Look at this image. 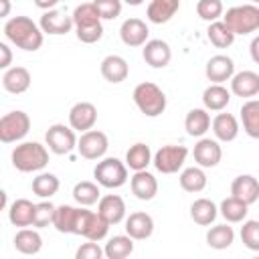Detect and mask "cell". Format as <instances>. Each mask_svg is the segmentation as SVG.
<instances>
[{
    "instance_id": "74e56055",
    "label": "cell",
    "mask_w": 259,
    "mask_h": 259,
    "mask_svg": "<svg viewBox=\"0 0 259 259\" xmlns=\"http://www.w3.org/2000/svg\"><path fill=\"white\" fill-rule=\"evenodd\" d=\"M103 251L107 259H125L134 253V239L130 235H115L105 243Z\"/></svg>"
},
{
    "instance_id": "1f68e13d",
    "label": "cell",
    "mask_w": 259,
    "mask_h": 259,
    "mask_svg": "<svg viewBox=\"0 0 259 259\" xmlns=\"http://www.w3.org/2000/svg\"><path fill=\"white\" fill-rule=\"evenodd\" d=\"M217 217H219V206L210 198H196L190 204V219L200 227H208L210 223H214Z\"/></svg>"
},
{
    "instance_id": "bcb514c9",
    "label": "cell",
    "mask_w": 259,
    "mask_h": 259,
    "mask_svg": "<svg viewBox=\"0 0 259 259\" xmlns=\"http://www.w3.org/2000/svg\"><path fill=\"white\" fill-rule=\"evenodd\" d=\"M75 257L77 259H101V257H105V251H103V247L97 245V241H89L77 249Z\"/></svg>"
},
{
    "instance_id": "3957f363",
    "label": "cell",
    "mask_w": 259,
    "mask_h": 259,
    "mask_svg": "<svg viewBox=\"0 0 259 259\" xmlns=\"http://www.w3.org/2000/svg\"><path fill=\"white\" fill-rule=\"evenodd\" d=\"M10 160L18 172H40L49 164V150L40 142H22L12 150Z\"/></svg>"
},
{
    "instance_id": "f5cc1de1",
    "label": "cell",
    "mask_w": 259,
    "mask_h": 259,
    "mask_svg": "<svg viewBox=\"0 0 259 259\" xmlns=\"http://www.w3.org/2000/svg\"><path fill=\"white\" fill-rule=\"evenodd\" d=\"M251 4H259V0H251Z\"/></svg>"
},
{
    "instance_id": "7a4b0ae2",
    "label": "cell",
    "mask_w": 259,
    "mask_h": 259,
    "mask_svg": "<svg viewBox=\"0 0 259 259\" xmlns=\"http://www.w3.org/2000/svg\"><path fill=\"white\" fill-rule=\"evenodd\" d=\"M101 16L95 8L93 2H83L73 10V22H75V32L77 38L85 45H93L101 40L103 36V24Z\"/></svg>"
},
{
    "instance_id": "ac0fdd59",
    "label": "cell",
    "mask_w": 259,
    "mask_h": 259,
    "mask_svg": "<svg viewBox=\"0 0 259 259\" xmlns=\"http://www.w3.org/2000/svg\"><path fill=\"white\" fill-rule=\"evenodd\" d=\"M204 75L210 83H225L231 81V77L235 75V63L229 55H214L206 61L204 67Z\"/></svg>"
},
{
    "instance_id": "44dd1931",
    "label": "cell",
    "mask_w": 259,
    "mask_h": 259,
    "mask_svg": "<svg viewBox=\"0 0 259 259\" xmlns=\"http://www.w3.org/2000/svg\"><path fill=\"white\" fill-rule=\"evenodd\" d=\"M130 188L138 200H152L158 194V180L148 170H138L130 178Z\"/></svg>"
},
{
    "instance_id": "7bdbcfd3",
    "label": "cell",
    "mask_w": 259,
    "mask_h": 259,
    "mask_svg": "<svg viewBox=\"0 0 259 259\" xmlns=\"http://www.w3.org/2000/svg\"><path fill=\"white\" fill-rule=\"evenodd\" d=\"M241 241L249 251H259V221H243Z\"/></svg>"
},
{
    "instance_id": "277c9868",
    "label": "cell",
    "mask_w": 259,
    "mask_h": 259,
    "mask_svg": "<svg viewBox=\"0 0 259 259\" xmlns=\"http://www.w3.org/2000/svg\"><path fill=\"white\" fill-rule=\"evenodd\" d=\"M134 103L146 117H158L166 109V93L152 81L138 83L134 87Z\"/></svg>"
},
{
    "instance_id": "681fc988",
    "label": "cell",
    "mask_w": 259,
    "mask_h": 259,
    "mask_svg": "<svg viewBox=\"0 0 259 259\" xmlns=\"http://www.w3.org/2000/svg\"><path fill=\"white\" fill-rule=\"evenodd\" d=\"M59 2H65V0H34V4H36L40 10H51V8H55Z\"/></svg>"
},
{
    "instance_id": "ffe728a7",
    "label": "cell",
    "mask_w": 259,
    "mask_h": 259,
    "mask_svg": "<svg viewBox=\"0 0 259 259\" xmlns=\"http://www.w3.org/2000/svg\"><path fill=\"white\" fill-rule=\"evenodd\" d=\"M231 93L237 97L251 99L259 95V73L255 71H239L231 77Z\"/></svg>"
},
{
    "instance_id": "e0dca14e",
    "label": "cell",
    "mask_w": 259,
    "mask_h": 259,
    "mask_svg": "<svg viewBox=\"0 0 259 259\" xmlns=\"http://www.w3.org/2000/svg\"><path fill=\"white\" fill-rule=\"evenodd\" d=\"M142 57H144V61H146L150 67H154V69H164V67L170 63V59H172V49H170V45H168L166 40H162V38H152V40H148V42L144 45Z\"/></svg>"
},
{
    "instance_id": "603a6c76",
    "label": "cell",
    "mask_w": 259,
    "mask_h": 259,
    "mask_svg": "<svg viewBox=\"0 0 259 259\" xmlns=\"http://www.w3.org/2000/svg\"><path fill=\"white\" fill-rule=\"evenodd\" d=\"M125 202L119 194H105L99 198L97 202V212L109 223V225H117L125 219Z\"/></svg>"
},
{
    "instance_id": "f907efd6",
    "label": "cell",
    "mask_w": 259,
    "mask_h": 259,
    "mask_svg": "<svg viewBox=\"0 0 259 259\" xmlns=\"http://www.w3.org/2000/svg\"><path fill=\"white\" fill-rule=\"evenodd\" d=\"M0 4H2V10H0V16H2V18H6V16L10 14V0H0Z\"/></svg>"
},
{
    "instance_id": "ee69618b",
    "label": "cell",
    "mask_w": 259,
    "mask_h": 259,
    "mask_svg": "<svg viewBox=\"0 0 259 259\" xmlns=\"http://www.w3.org/2000/svg\"><path fill=\"white\" fill-rule=\"evenodd\" d=\"M55 210H57V206H55L51 200L36 202V210H34V223H32V227L42 229V227L53 225V221H55Z\"/></svg>"
},
{
    "instance_id": "4fadbf2b",
    "label": "cell",
    "mask_w": 259,
    "mask_h": 259,
    "mask_svg": "<svg viewBox=\"0 0 259 259\" xmlns=\"http://www.w3.org/2000/svg\"><path fill=\"white\" fill-rule=\"evenodd\" d=\"M97 121V107L91 101H79L69 109V125L75 132H87L93 130Z\"/></svg>"
},
{
    "instance_id": "5bb4252c",
    "label": "cell",
    "mask_w": 259,
    "mask_h": 259,
    "mask_svg": "<svg viewBox=\"0 0 259 259\" xmlns=\"http://www.w3.org/2000/svg\"><path fill=\"white\" fill-rule=\"evenodd\" d=\"M192 156H194V162L198 166H202V168H214L221 162V158H223V148H221L219 140L200 138L194 144Z\"/></svg>"
},
{
    "instance_id": "f35d334b",
    "label": "cell",
    "mask_w": 259,
    "mask_h": 259,
    "mask_svg": "<svg viewBox=\"0 0 259 259\" xmlns=\"http://www.w3.org/2000/svg\"><path fill=\"white\" fill-rule=\"evenodd\" d=\"M206 36L208 40L217 47V49H227L235 42V32L225 24V20H214V22H208V28H206Z\"/></svg>"
},
{
    "instance_id": "30bf717a",
    "label": "cell",
    "mask_w": 259,
    "mask_h": 259,
    "mask_svg": "<svg viewBox=\"0 0 259 259\" xmlns=\"http://www.w3.org/2000/svg\"><path fill=\"white\" fill-rule=\"evenodd\" d=\"M109 148V140L103 132L99 130H87L81 134L77 142V152L85 160H101Z\"/></svg>"
},
{
    "instance_id": "f546056e",
    "label": "cell",
    "mask_w": 259,
    "mask_h": 259,
    "mask_svg": "<svg viewBox=\"0 0 259 259\" xmlns=\"http://www.w3.org/2000/svg\"><path fill=\"white\" fill-rule=\"evenodd\" d=\"M14 249L22 255H36L42 249V237L36 229H28L22 227L16 235H14Z\"/></svg>"
},
{
    "instance_id": "4dcf8cb0",
    "label": "cell",
    "mask_w": 259,
    "mask_h": 259,
    "mask_svg": "<svg viewBox=\"0 0 259 259\" xmlns=\"http://www.w3.org/2000/svg\"><path fill=\"white\" fill-rule=\"evenodd\" d=\"M180 8V0H152L146 8V16L154 24L168 22Z\"/></svg>"
},
{
    "instance_id": "60d3db41",
    "label": "cell",
    "mask_w": 259,
    "mask_h": 259,
    "mask_svg": "<svg viewBox=\"0 0 259 259\" xmlns=\"http://www.w3.org/2000/svg\"><path fill=\"white\" fill-rule=\"evenodd\" d=\"M73 198H75V202L81 204V206H91V204L99 202V198H101L99 184H97V182H89V180L77 182V184L73 186Z\"/></svg>"
},
{
    "instance_id": "cb8c5ba5",
    "label": "cell",
    "mask_w": 259,
    "mask_h": 259,
    "mask_svg": "<svg viewBox=\"0 0 259 259\" xmlns=\"http://www.w3.org/2000/svg\"><path fill=\"white\" fill-rule=\"evenodd\" d=\"M231 194L247 204H253L259 200V180L251 174H241L231 182Z\"/></svg>"
},
{
    "instance_id": "d590c367",
    "label": "cell",
    "mask_w": 259,
    "mask_h": 259,
    "mask_svg": "<svg viewBox=\"0 0 259 259\" xmlns=\"http://www.w3.org/2000/svg\"><path fill=\"white\" fill-rule=\"evenodd\" d=\"M247 212H249V204L243 202L241 198L233 196V194L229 198H225L221 202V206H219V214L227 223H243L247 219Z\"/></svg>"
},
{
    "instance_id": "2e32d148",
    "label": "cell",
    "mask_w": 259,
    "mask_h": 259,
    "mask_svg": "<svg viewBox=\"0 0 259 259\" xmlns=\"http://www.w3.org/2000/svg\"><path fill=\"white\" fill-rule=\"evenodd\" d=\"M81 212L83 206H71V204H61L55 210V221L53 227L59 233H67V235H77L79 231V221H81Z\"/></svg>"
},
{
    "instance_id": "816d5d0a",
    "label": "cell",
    "mask_w": 259,
    "mask_h": 259,
    "mask_svg": "<svg viewBox=\"0 0 259 259\" xmlns=\"http://www.w3.org/2000/svg\"><path fill=\"white\" fill-rule=\"evenodd\" d=\"M125 4H130V6H140V4H144V0H123Z\"/></svg>"
},
{
    "instance_id": "ab89813d",
    "label": "cell",
    "mask_w": 259,
    "mask_h": 259,
    "mask_svg": "<svg viewBox=\"0 0 259 259\" xmlns=\"http://www.w3.org/2000/svg\"><path fill=\"white\" fill-rule=\"evenodd\" d=\"M59 186H61V182H59V178L53 172H40V174H36L32 178V184H30L32 192L36 196H40V198L55 196L59 192Z\"/></svg>"
},
{
    "instance_id": "ba28073f",
    "label": "cell",
    "mask_w": 259,
    "mask_h": 259,
    "mask_svg": "<svg viewBox=\"0 0 259 259\" xmlns=\"http://www.w3.org/2000/svg\"><path fill=\"white\" fill-rule=\"evenodd\" d=\"M45 142H47V146L53 154L65 156V154H71L77 148L79 138L75 136V130L71 125L53 123V125H49L47 134H45Z\"/></svg>"
},
{
    "instance_id": "d6986e66",
    "label": "cell",
    "mask_w": 259,
    "mask_h": 259,
    "mask_svg": "<svg viewBox=\"0 0 259 259\" xmlns=\"http://www.w3.org/2000/svg\"><path fill=\"white\" fill-rule=\"evenodd\" d=\"M125 233L134 241H146L154 233V219L144 210H136L125 219Z\"/></svg>"
},
{
    "instance_id": "7dc6e473",
    "label": "cell",
    "mask_w": 259,
    "mask_h": 259,
    "mask_svg": "<svg viewBox=\"0 0 259 259\" xmlns=\"http://www.w3.org/2000/svg\"><path fill=\"white\" fill-rule=\"evenodd\" d=\"M0 55H2V59H0V69H10V63H12V51H10V47L6 45V42H0Z\"/></svg>"
},
{
    "instance_id": "d4e9b609",
    "label": "cell",
    "mask_w": 259,
    "mask_h": 259,
    "mask_svg": "<svg viewBox=\"0 0 259 259\" xmlns=\"http://www.w3.org/2000/svg\"><path fill=\"white\" fill-rule=\"evenodd\" d=\"M34 210L36 204L28 198H16L10 206H8V221L14 227H32L34 223Z\"/></svg>"
},
{
    "instance_id": "836d02e7",
    "label": "cell",
    "mask_w": 259,
    "mask_h": 259,
    "mask_svg": "<svg viewBox=\"0 0 259 259\" xmlns=\"http://www.w3.org/2000/svg\"><path fill=\"white\" fill-rule=\"evenodd\" d=\"M178 182L182 186V190L186 192H202L206 188V174H204V168L202 166H190V168H184L178 176Z\"/></svg>"
},
{
    "instance_id": "6da1fadb",
    "label": "cell",
    "mask_w": 259,
    "mask_h": 259,
    "mask_svg": "<svg viewBox=\"0 0 259 259\" xmlns=\"http://www.w3.org/2000/svg\"><path fill=\"white\" fill-rule=\"evenodd\" d=\"M4 36L22 51H38L45 40L40 24L28 16H12L4 22Z\"/></svg>"
},
{
    "instance_id": "484cf974",
    "label": "cell",
    "mask_w": 259,
    "mask_h": 259,
    "mask_svg": "<svg viewBox=\"0 0 259 259\" xmlns=\"http://www.w3.org/2000/svg\"><path fill=\"white\" fill-rule=\"evenodd\" d=\"M101 75H103V79L105 81H109V83H121V81H125L127 79V75H130V65H127V61L123 59V57H119V55H107L103 61H101Z\"/></svg>"
},
{
    "instance_id": "7c38bea8",
    "label": "cell",
    "mask_w": 259,
    "mask_h": 259,
    "mask_svg": "<svg viewBox=\"0 0 259 259\" xmlns=\"http://www.w3.org/2000/svg\"><path fill=\"white\" fill-rule=\"evenodd\" d=\"M38 24H40V28H42L45 34H53V36L67 34V32H71V28L75 26L73 16H69V14L63 12V10H55V8L45 10V14L40 16Z\"/></svg>"
},
{
    "instance_id": "8fae6325",
    "label": "cell",
    "mask_w": 259,
    "mask_h": 259,
    "mask_svg": "<svg viewBox=\"0 0 259 259\" xmlns=\"http://www.w3.org/2000/svg\"><path fill=\"white\" fill-rule=\"evenodd\" d=\"M109 227H111V225H109L99 212H93V210H89L87 206H83L77 235H79V237H85L87 241H97V243H99L101 239L107 237Z\"/></svg>"
},
{
    "instance_id": "83f0119b",
    "label": "cell",
    "mask_w": 259,
    "mask_h": 259,
    "mask_svg": "<svg viewBox=\"0 0 259 259\" xmlns=\"http://www.w3.org/2000/svg\"><path fill=\"white\" fill-rule=\"evenodd\" d=\"M202 103L208 111H223L231 103V89H227L223 83H210L202 91Z\"/></svg>"
},
{
    "instance_id": "d6a6232c",
    "label": "cell",
    "mask_w": 259,
    "mask_h": 259,
    "mask_svg": "<svg viewBox=\"0 0 259 259\" xmlns=\"http://www.w3.org/2000/svg\"><path fill=\"white\" fill-rule=\"evenodd\" d=\"M152 160H154V154H152L150 146L144 144V142H138V144L130 146V150L125 152V164H127V168L134 170V172L146 170V168L152 164Z\"/></svg>"
},
{
    "instance_id": "9c48e42d",
    "label": "cell",
    "mask_w": 259,
    "mask_h": 259,
    "mask_svg": "<svg viewBox=\"0 0 259 259\" xmlns=\"http://www.w3.org/2000/svg\"><path fill=\"white\" fill-rule=\"evenodd\" d=\"M186 156H188V148H186V146L166 144V146H162V148L154 154L152 164H154L156 170L162 172V174H174V172H178V170L184 166Z\"/></svg>"
},
{
    "instance_id": "9a60e30c",
    "label": "cell",
    "mask_w": 259,
    "mask_h": 259,
    "mask_svg": "<svg viewBox=\"0 0 259 259\" xmlns=\"http://www.w3.org/2000/svg\"><path fill=\"white\" fill-rule=\"evenodd\" d=\"M148 24L142 18H125L119 26V38L125 47H144L148 42Z\"/></svg>"
},
{
    "instance_id": "8d00e7d4",
    "label": "cell",
    "mask_w": 259,
    "mask_h": 259,
    "mask_svg": "<svg viewBox=\"0 0 259 259\" xmlns=\"http://www.w3.org/2000/svg\"><path fill=\"white\" fill-rule=\"evenodd\" d=\"M233 241H235V231L227 223L225 225H214L206 231V245L210 249H217V251L229 249L233 245Z\"/></svg>"
},
{
    "instance_id": "b9f144b4",
    "label": "cell",
    "mask_w": 259,
    "mask_h": 259,
    "mask_svg": "<svg viewBox=\"0 0 259 259\" xmlns=\"http://www.w3.org/2000/svg\"><path fill=\"white\" fill-rule=\"evenodd\" d=\"M196 14L206 22H214V20L223 18L225 6L221 0H198L196 2Z\"/></svg>"
},
{
    "instance_id": "4316f807",
    "label": "cell",
    "mask_w": 259,
    "mask_h": 259,
    "mask_svg": "<svg viewBox=\"0 0 259 259\" xmlns=\"http://www.w3.org/2000/svg\"><path fill=\"white\" fill-rule=\"evenodd\" d=\"M210 113L206 107H194L184 117V130L192 138H202L210 130Z\"/></svg>"
},
{
    "instance_id": "5b68a950",
    "label": "cell",
    "mask_w": 259,
    "mask_h": 259,
    "mask_svg": "<svg viewBox=\"0 0 259 259\" xmlns=\"http://www.w3.org/2000/svg\"><path fill=\"white\" fill-rule=\"evenodd\" d=\"M223 20L235 34H251L259 30V6L257 4L233 6L223 14Z\"/></svg>"
},
{
    "instance_id": "52a82bcc",
    "label": "cell",
    "mask_w": 259,
    "mask_h": 259,
    "mask_svg": "<svg viewBox=\"0 0 259 259\" xmlns=\"http://www.w3.org/2000/svg\"><path fill=\"white\" fill-rule=\"evenodd\" d=\"M28 132H30V117L26 111L14 109L0 117V142L2 144L20 142Z\"/></svg>"
},
{
    "instance_id": "7402d4cb",
    "label": "cell",
    "mask_w": 259,
    "mask_h": 259,
    "mask_svg": "<svg viewBox=\"0 0 259 259\" xmlns=\"http://www.w3.org/2000/svg\"><path fill=\"white\" fill-rule=\"evenodd\" d=\"M30 83H32V77L26 67H10L2 75V87H4V91L12 93V95H20V93L28 91Z\"/></svg>"
},
{
    "instance_id": "f1b7e54d",
    "label": "cell",
    "mask_w": 259,
    "mask_h": 259,
    "mask_svg": "<svg viewBox=\"0 0 259 259\" xmlns=\"http://www.w3.org/2000/svg\"><path fill=\"white\" fill-rule=\"evenodd\" d=\"M210 127L219 142H233L239 136V121L233 113H217Z\"/></svg>"
},
{
    "instance_id": "c3c4849f",
    "label": "cell",
    "mask_w": 259,
    "mask_h": 259,
    "mask_svg": "<svg viewBox=\"0 0 259 259\" xmlns=\"http://www.w3.org/2000/svg\"><path fill=\"white\" fill-rule=\"evenodd\" d=\"M249 53H251L253 63H257V65H259V34H257V36H253V40H251V45H249Z\"/></svg>"
},
{
    "instance_id": "e575fe53",
    "label": "cell",
    "mask_w": 259,
    "mask_h": 259,
    "mask_svg": "<svg viewBox=\"0 0 259 259\" xmlns=\"http://www.w3.org/2000/svg\"><path fill=\"white\" fill-rule=\"evenodd\" d=\"M241 123L249 138L259 140V99H247L241 105Z\"/></svg>"
},
{
    "instance_id": "8992f818",
    "label": "cell",
    "mask_w": 259,
    "mask_h": 259,
    "mask_svg": "<svg viewBox=\"0 0 259 259\" xmlns=\"http://www.w3.org/2000/svg\"><path fill=\"white\" fill-rule=\"evenodd\" d=\"M93 178L103 188H119L127 182V164L119 158H101L93 168Z\"/></svg>"
},
{
    "instance_id": "f6af8a7d",
    "label": "cell",
    "mask_w": 259,
    "mask_h": 259,
    "mask_svg": "<svg viewBox=\"0 0 259 259\" xmlns=\"http://www.w3.org/2000/svg\"><path fill=\"white\" fill-rule=\"evenodd\" d=\"M121 2L123 0H93L99 16L103 20H113L121 14Z\"/></svg>"
}]
</instances>
